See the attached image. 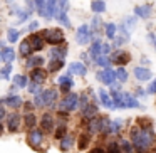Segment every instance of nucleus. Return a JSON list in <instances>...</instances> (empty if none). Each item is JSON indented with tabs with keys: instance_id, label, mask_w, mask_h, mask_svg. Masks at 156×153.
<instances>
[{
	"instance_id": "obj_1",
	"label": "nucleus",
	"mask_w": 156,
	"mask_h": 153,
	"mask_svg": "<svg viewBox=\"0 0 156 153\" xmlns=\"http://www.w3.org/2000/svg\"><path fill=\"white\" fill-rule=\"evenodd\" d=\"M129 140L134 146V153H151L153 146L156 145V135L153 129H141L133 126L129 131Z\"/></svg>"
},
{
	"instance_id": "obj_2",
	"label": "nucleus",
	"mask_w": 156,
	"mask_h": 153,
	"mask_svg": "<svg viewBox=\"0 0 156 153\" xmlns=\"http://www.w3.org/2000/svg\"><path fill=\"white\" fill-rule=\"evenodd\" d=\"M42 39H44V42H47V44L51 46H59L64 42V32L61 31V29H44V31L41 32Z\"/></svg>"
},
{
	"instance_id": "obj_3",
	"label": "nucleus",
	"mask_w": 156,
	"mask_h": 153,
	"mask_svg": "<svg viewBox=\"0 0 156 153\" xmlns=\"http://www.w3.org/2000/svg\"><path fill=\"white\" fill-rule=\"evenodd\" d=\"M44 136H45V133L42 131L41 128L29 129V133H27V143H29V146H32V148L37 150V151H42L41 145L44 143Z\"/></svg>"
},
{
	"instance_id": "obj_4",
	"label": "nucleus",
	"mask_w": 156,
	"mask_h": 153,
	"mask_svg": "<svg viewBox=\"0 0 156 153\" xmlns=\"http://www.w3.org/2000/svg\"><path fill=\"white\" fill-rule=\"evenodd\" d=\"M79 108V94H76V93H69V94H66V98L62 99L61 103H59V111H74V109Z\"/></svg>"
},
{
	"instance_id": "obj_5",
	"label": "nucleus",
	"mask_w": 156,
	"mask_h": 153,
	"mask_svg": "<svg viewBox=\"0 0 156 153\" xmlns=\"http://www.w3.org/2000/svg\"><path fill=\"white\" fill-rule=\"evenodd\" d=\"M89 41H92V34H91V29H89L87 24H82L81 27L76 31V42L81 46L89 44Z\"/></svg>"
},
{
	"instance_id": "obj_6",
	"label": "nucleus",
	"mask_w": 156,
	"mask_h": 153,
	"mask_svg": "<svg viewBox=\"0 0 156 153\" xmlns=\"http://www.w3.org/2000/svg\"><path fill=\"white\" fill-rule=\"evenodd\" d=\"M7 129L10 133H17L20 131V123H22V115H19V113H10V115H7Z\"/></svg>"
},
{
	"instance_id": "obj_7",
	"label": "nucleus",
	"mask_w": 156,
	"mask_h": 153,
	"mask_svg": "<svg viewBox=\"0 0 156 153\" xmlns=\"http://www.w3.org/2000/svg\"><path fill=\"white\" fill-rule=\"evenodd\" d=\"M27 41H29V46H30L32 52H41L42 49H44V46H45V42H44V39H42L41 32H39V34H30L27 37Z\"/></svg>"
},
{
	"instance_id": "obj_8",
	"label": "nucleus",
	"mask_w": 156,
	"mask_h": 153,
	"mask_svg": "<svg viewBox=\"0 0 156 153\" xmlns=\"http://www.w3.org/2000/svg\"><path fill=\"white\" fill-rule=\"evenodd\" d=\"M129 61H131V54H129L128 51H116L114 54H112V57H111V62L112 64H118L119 67L126 66Z\"/></svg>"
},
{
	"instance_id": "obj_9",
	"label": "nucleus",
	"mask_w": 156,
	"mask_h": 153,
	"mask_svg": "<svg viewBox=\"0 0 156 153\" xmlns=\"http://www.w3.org/2000/svg\"><path fill=\"white\" fill-rule=\"evenodd\" d=\"M54 125H55V121L51 113H44L41 116V129L44 133H52L54 131Z\"/></svg>"
},
{
	"instance_id": "obj_10",
	"label": "nucleus",
	"mask_w": 156,
	"mask_h": 153,
	"mask_svg": "<svg viewBox=\"0 0 156 153\" xmlns=\"http://www.w3.org/2000/svg\"><path fill=\"white\" fill-rule=\"evenodd\" d=\"M96 78H98V81H101L102 84H112L116 79V72L112 71V69H102V71H99L98 74H96Z\"/></svg>"
},
{
	"instance_id": "obj_11",
	"label": "nucleus",
	"mask_w": 156,
	"mask_h": 153,
	"mask_svg": "<svg viewBox=\"0 0 156 153\" xmlns=\"http://www.w3.org/2000/svg\"><path fill=\"white\" fill-rule=\"evenodd\" d=\"M47 74H49V72L45 71V69L35 67V69H32V71H30V81L35 82V84H42V82L47 79Z\"/></svg>"
},
{
	"instance_id": "obj_12",
	"label": "nucleus",
	"mask_w": 156,
	"mask_h": 153,
	"mask_svg": "<svg viewBox=\"0 0 156 153\" xmlns=\"http://www.w3.org/2000/svg\"><path fill=\"white\" fill-rule=\"evenodd\" d=\"M57 98H59V94L54 88H49L44 91V101H45V106H49V108H55Z\"/></svg>"
},
{
	"instance_id": "obj_13",
	"label": "nucleus",
	"mask_w": 156,
	"mask_h": 153,
	"mask_svg": "<svg viewBox=\"0 0 156 153\" xmlns=\"http://www.w3.org/2000/svg\"><path fill=\"white\" fill-rule=\"evenodd\" d=\"M98 111H99L98 106H96L94 103H89V104L82 109V119H84V121H91V119L96 118V116H99Z\"/></svg>"
},
{
	"instance_id": "obj_14",
	"label": "nucleus",
	"mask_w": 156,
	"mask_h": 153,
	"mask_svg": "<svg viewBox=\"0 0 156 153\" xmlns=\"http://www.w3.org/2000/svg\"><path fill=\"white\" fill-rule=\"evenodd\" d=\"M4 103L9 106V108H12V109H19L22 104H24V101H22V98L19 94H10V96H7V98L4 99Z\"/></svg>"
},
{
	"instance_id": "obj_15",
	"label": "nucleus",
	"mask_w": 156,
	"mask_h": 153,
	"mask_svg": "<svg viewBox=\"0 0 156 153\" xmlns=\"http://www.w3.org/2000/svg\"><path fill=\"white\" fill-rule=\"evenodd\" d=\"M74 143H76V138L72 135H67V136H64V138L61 140V143H59V150L61 151H71L72 150V146H74Z\"/></svg>"
},
{
	"instance_id": "obj_16",
	"label": "nucleus",
	"mask_w": 156,
	"mask_h": 153,
	"mask_svg": "<svg viewBox=\"0 0 156 153\" xmlns=\"http://www.w3.org/2000/svg\"><path fill=\"white\" fill-rule=\"evenodd\" d=\"M69 74H77V76H86L87 74V67H86L82 62H72L69 66Z\"/></svg>"
},
{
	"instance_id": "obj_17",
	"label": "nucleus",
	"mask_w": 156,
	"mask_h": 153,
	"mask_svg": "<svg viewBox=\"0 0 156 153\" xmlns=\"http://www.w3.org/2000/svg\"><path fill=\"white\" fill-rule=\"evenodd\" d=\"M119 31H121V34L118 35V37H116V41L112 42V47H119V46L121 44H126V42L129 41V32L126 31V27L124 25H121V27H119Z\"/></svg>"
},
{
	"instance_id": "obj_18",
	"label": "nucleus",
	"mask_w": 156,
	"mask_h": 153,
	"mask_svg": "<svg viewBox=\"0 0 156 153\" xmlns=\"http://www.w3.org/2000/svg\"><path fill=\"white\" fill-rule=\"evenodd\" d=\"M122 104H124V108H139L141 106L138 99L129 93H122Z\"/></svg>"
},
{
	"instance_id": "obj_19",
	"label": "nucleus",
	"mask_w": 156,
	"mask_h": 153,
	"mask_svg": "<svg viewBox=\"0 0 156 153\" xmlns=\"http://www.w3.org/2000/svg\"><path fill=\"white\" fill-rule=\"evenodd\" d=\"M51 56H52V59L64 61V57L67 56V47L66 46H55L54 49H51Z\"/></svg>"
},
{
	"instance_id": "obj_20",
	"label": "nucleus",
	"mask_w": 156,
	"mask_h": 153,
	"mask_svg": "<svg viewBox=\"0 0 156 153\" xmlns=\"http://www.w3.org/2000/svg\"><path fill=\"white\" fill-rule=\"evenodd\" d=\"M44 57L42 56H30V57H27V62H25V66H27L29 69H35V67H42V64H44Z\"/></svg>"
},
{
	"instance_id": "obj_21",
	"label": "nucleus",
	"mask_w": 156,
	"mask_h": 153,
	"mask_svg": "<svg viewBox=\"0 0 156 153\" xmlns=\"http://www.w3.org/2000/svg\"><path fill=\"white\" fill-rule=\"evenodd\" d=\"M134 76H136V79L138 81H149L151 79V71L149 69H146V67H134Z\"/></svg>"
},
{
	"instance_id": "obj_22",
	"label": "nucleus",
	"mask_w": 156,
	"mask_h": 153,
	"mask_svg": "<svg viewBox=\"0 0 156 153\" xmlns=\"http://www.w3.org/2000/svg\"><path fill=\"white\" fill-rule=\"evenodd\" d=\"M77 148L81 150H87V146H89V143H91V135H89L87 131H84V133H81V135H79V138H77Z\"/></svg>"
},
{
	"instance_id": "obj_23",
	"label": "nucleus",
	"mask_w": 156,
	"mask_h": 153,
	"mask_svg": "<svg viewBox=\"0 0 156 153\" xmlns=\"http://www.w3.org/2000/svg\"><path fill=\"white\" fill-rule=\"evenodd\" d=\"M22 119H24V125L27 129H34L35 126H37V116H35L34 113H25V115L22 116Z\"/></svg>"
},
{
	"instance_id": "obj_24",
	"label": "nucleus",
	"mask_w": 156,
	"mask_h": 153,
	"mask_svg": "<svg viewBox=\"0 0 156 153\" xmlns=\"http://www.w3.org/2000/svg\"><path fill=\"white\" fill-rule=\"evenodd\" d=\"M99 99H101V103H102V106H104V108L114 109L112 99H111V96L108 94V91H106V89H99Z\"/></svg>"
},
{
	"instance_id": "obj_25",
	"label": "nucleus",
	"mask_w": 156,
	"mask_h": 153,
	"mask_svg": "<svg viewBox=\"0 0 156 153\" xmlns=\"http://www.w3.org/2000/svg\"><path fill=\"white\" fill-rule=\"evenodd\" d=\"M14 59H15V51L12 47H5L4 51L0 52V61L7 62V64H12Z\"/></svg>"
},
{
	"instance_id": "obj_26",
	"label": "nucleus",
	"mask_w": 156,
	"mask_h": 153,
	"mask_svg": "<svg viewBox=\"0 0 156 153\" xmlns=\"http://www.w3.org/2000/svg\"><path fill=\"white\" fill-rule=\"evenodd\" d=\"M151 12H153V9H151V5H139V7H136L134 9V14L138 15V17H141V19H148L149 15H151Z\"/></svg>"
},
{
	"instance_id": "obj_27",
	"label": "nucleus",
	"mask_w": 156,
	"mask_h": 153,
	"mask_svg": "<svg viewBox=\"0 0 156 153\" xmlns=\"http://www.w3.org/2000/svg\"><path fill=\"white\" fill-rule=\"evenodd\" d=\"M111 99H112V104H114V108L124 109V104H122V93H121V91H112V93H111Z\"/></svg>"
},
{
	"instance_id": "obj_28",
	"label": "nucleus",
	"mask_w": 156,
	"mask_h": 153,
	"mask_svg": "<svg viewBox=\"0 0 156 153\" xmlns=\"http://www.w3.org/2000/svg\"><path fill=\"white\" fill-rule=\"evenodd\" d=\"M101 47H102V44H101L99 41H94V42H92L91 49H89V56H91L94 61L99 57V56H101Z\"/></svg>"
},
{
	"instance_id": "obj_29",
	"label": "nucleus",
	"mask_w": 156,
	"mask_h": 153,
	"mask_svg": "<svg viewBox=\"0 0 156 153\" xmlns=\"http://www.w3.org/2000/svg\"><path fill=\"white\" fill-rule=\"evenodd\" d=\"M119 146H121V151L122 153H134V146H133L131 140L121 138V140H119Z\"/></svg>"
},
{
	"instance_id": "obj_30",
	"label": "nucleus",
	"mask_w": 156,
	"mask_h": 153,
	"mask_svg": "<svg viewBox=\"0 0 156 153\" xmlns=\"http://www.w3.org/2000/svg\"><path fill=\"white\" fill-rule=\"evenodd\" d=\"M136 126L138 128H141V129H153V119H149V118H138L136 119Z\"/></svg>"
},
{
	"instance_id": "obj_31",
	"label": "nucleus",
	"mask_w": 156,
	"mask_h": 153,
	"mask_svg": "<svg viewBox=\"0 0 156 153\" xmlns=\"http://www.w3.org/2000/svg\"><path fill=\"white\" fill-rule=\"evenodd\" d=\"M122 129V119H114L109 125V135H119Z\"/></svg>"
},
{
	"instance_id": "obj_32",
	"label": "nucleus",
	"mask_w": 156,
	"mask_h": 153,
	"mask_svg": "<svg viewBox=\"0 0 156 153\" xmlns=\"http://www.w3.org/2000/svg\"><path fill=\"white\" fill-rule=\"evenodd\" d=\"M91 10L94 12V14H101V12L106 10V4L104 0H92L91 4Z\"/></svg>"
},
{
	"instance_id": "obj_33",
	"label": "nucleus",
	"mask_w": 156,
	"mask_h": 153,
	"mask_svg": "<svg viewBox=\"0 0 156 153\" xmlns=\"http://www.w3.org/2000/svg\"><path fill=\"white\" fill-rule=\"evenodd\" d=\"M19 52H20V56H24V57H30V56H32V49H30V46H29V41H27V39L20 42Z\"/></svg>"
},
{
	"instance_id": "obj_34",
	"label": "nucleus",
	"mask_w": 156,
	"mask_h": 153,
	"mask_svg": "<svg viewBox=\"0 0 156 153\" xmlns=\"http://www.w3.org/2000/svg\"><path fill=\"white\" fill-rule=\"evenodd\" d=\"M14 84L17 86V88H27V84H29V81H27V76H24V74H15L14 76Z\"/></svg>"
},
{
	"instance_id": "obj_35",
	"label": "nucleus",
	"mask_w": 156,
	"mask_h": 153,
	"mask_svg": "<svg viewBox=\"0 0 156 153\" xmlns=\"http://www.w3.org/2000/svg\"><path fill=\"white\" fill-rule=\"evenodd\" d=\"M64 67V61H57V59H52L49 62V67H47V72H57Z\"/></svg>"
},
{
	"instance_id": "obj_36",
	"label": "nucleus",
	"mask_w": 156,
	"mask_h": 153,
	"mask_svg": "<svg viewBox=\"0 0 156 153\" xmlns=\"http://www.w3.org/2000/svg\"><path fill=\"white\" fill-rule=\"evenodd\" d=\"M106 153H122V151H121V146H119V141H116V140H111V141H108V146H106Z\"/></svg>"
},
{
	"instance_id": "obj_37",
	"label": "nucleus",
	"mask_w": 156,
	"mask_h": 153,
	"mask_svg": "<svg viewBox=\"0 0 156 153\" xmlns=\"http://www.w3.org/2000/svg\"><path fill=\"white\" fill-rule=\"evenodd\" d=\"M64 136H67V126L66 125H59L54 131V138L55 140H62Z\"/></svg>"
},
{
	"instance_id": "obj_38",
	"label": "nucleus",
	"mask_w": 156,
	"mask_h": 153,
	"mask_svg": "<svg viewBox=\"0 0 156 153\" xmlns=\"http://www.w3.org/2000/svg\"><path fill=\"white\" fill-rule=\"evenodd\" d=\"M116 31H118L116 24H112V22L106 24V35H108V39H116Z\"/></svg>"
},
{
	"instance_id": "obj_39",
	"label": "nucleus",
	"mask_w": 156,
	"mask_h": 153,
	"mask_svg": "<svg viewBox=\"0 0 156 153\" xmlns=\"http://www.w3.org/2000/svg\"><path fill=\"white\" fill-rule=\"evenodd\" d=\"M19 35H20V32H19L17 29L10 27V29L7 31V41H9V42H17V41H19Z\"/></svg>"
},
{
	"instance_id": "obj_40",
	"label": "nucleus",
	"mask_w": 156,
	"mask_h": 153,
	"mask_svg": "<svg viewBox=\"0 0 156 153\" xmlns=\"http://www.w3.org/2000/svg\"><path fill=\"white\" fill-rule=\"evenodd\" d=\"M35 7H37V14L45 17V4H47V0H34Z\"/></svg>"
},
{
	"instance_id": "obj_41",
	"label": "nucleus",
	"mask_w": 156,
	"mask_h": 153,
	"mask_svg": "<svg viewBox=\"0 0 156 153\" xmlns=\"http://www.w3.org/2000/svg\"><path fill=\"white\" fill-rule=\"evenodd\" d=\"M10 72H12V64H5L4 67L0 69V79H10Z\"/></svg>"
},
{
	"instance_id": "obj_42",
	"label": "nucleus",
	"mask_w": 156,
	"mask_h": 153,
	"mask_svg": "<svg viewBox=\"0 0 156 153\" xmlns=\"http://www.w3.org/2000/svg\"><path fill=\"white\" fill-rule=\"evenodd\" d=\"M116 79H118L119 82H126V81H128V72H126L124 67H118V69H116Z\"/></svg>"
},
{
	"instance_id": "obj_43",
	"label": "nucleus",
	"mask_w": 156,
	"mask_h": 153,
	"mask_svg": "<svg viewBox=\"0 0 156 153\" xmlns=\"http://www.w3.org/2000/svg\"><path fill=\"white\" fill-rule=\"evenodd\" d=\"M94 62H96L98 66H101V67L108 69V67H109V64H111V59H109V57H106V56H99V57L96 59Z\"/></svg>"
},
{
	"instance_id": "obj_44",
	"label": "nucleus",
	"mask_w": 156,
	"mask_h": 153,
	"mask_svg": "<svg viewBox=\"0 0 156 153\" xmlns=\"http://www.w3.org/2000/svg\"><path fill=\"white\" fill-rule=\"evenodd\" d=\"M44 106H45L44 93H39V94H35V98H34V108H44Z\"/></svg>"
},
{
	"instance_id": "obj_45",
	"label": "nucleus",
	"mask_w": 156,
	"mask_h": 153,
	"mask_svg": "<svg viewBox=\"0 0 156 153\" xmlns=\"http://www.w3.org/2000/svg\"><path fill=\"white\" fill-rule=\"evenodd\" d=\"M57 82H59V86H62V84H74V81H72V74H66V76H61V78L57 79Z\"/></svg>"
},
{
	"instance_id": "obj_46",
	"label": "nucleus",
	"mask_w": 156,
	"mask_h": 153,
	"mask_svg": "<svg viewBox=\"0 0 156 153\" xmlns=\"http://www.w3.org/2000/svg\"><path fill=\"white\" fill-rule=\"evenodd\" d=\"M27 88H29L27 91L30 93V94H39V93H42L41 91V84H35V82H32V81L27 84Z\"/></svg>"
},
{
	"instance_id": "obj_47",
	"label": "nucleus",
	"mask_w": 156,
	"mask_h": 153,
	"mask_svg": "<svg viewBox=\"0 0 156 153\" xmlns=\"http://www.w3.org/2000/svg\"><path fill=\"white\" fill-rule=\"evenodd\" d=\"M89 103H91V101H89V96L86 94V93H84V94L79 96V108H81V109H84L86 106L89 104Z\"/></svg>"
},
{
	"instance_id": "obj_48",
	"label": "nucleus",
	"mask_w": 156,
	"mask_h": 153,
	"mask_svg": "<svg viewBox=\"0 0 156 153\" xmlns=\"http://www.w3.org/2000/svg\"><path fill=\"white\" fill-rule=\"evenodd\" d=\"M57 19H59V20H61V22H62V25H64V27H71V20H69L67 14H64V12H61Z\"/></svg>"
},
{
	"instance_id": "obj_49",
	"label": "nucleus",
	"mask_w": 156,
	"mask_h": 153,
	"mask_svg": "<svg viewBox=\"0 0 156 153\" xmlns=\"http://www.w3.org/2000/svg\"><path fill=\"white\" fill-rule=\"evenodd\" d=\"M67 9H69V0H59V12L67 14Z\"/></svg>"
},
{
	"instance_id": "obj_50",
	"label": "nucleus",
	"mask_w": 156,
	"mask_h": 153,
	"mask_svg": "<svg viewBox=\"0 0 156 153\" xmlns=\"http://www.w3.org/2000/svg\"><path fill=\"white\" fill-rule=\"evenodd\" d=\"M111 52V46L109 44H102V47H101V56H106V54H109Z\"/></svg>"
},
{
	"instance_id": "obj_51",
	"label": "nucleus",
	"mask_w": 156,
	"mask_h": 153,
	"mask_svg": "<svg viewBox=\"0 0 156 153\" xmlns=\"http://www.w3.org/2000/svg\"><path fill=\"white\" fill-rule=\"evenodd\" d=\"M134 24H136V17H129L128 20H126V25H124V27L133 29V27H134Z\"/></svg>"
},
{
	"instance_id": "obj_52",
	"label": "nucleus",
	"mask_w": 156,
	"mask_h": 153,
	"mask_svg": "<svg viewBox=\"0 0 156 153\" xmlns=\"http://www.w3.org/2000/svg\"><path fill=\"white\" fill-rule=\"evenodd\" d=\"M87 153H106V150L102 148V146H94V148H91Z\"/></svg>"
},
{
	"instance_id": "obj_53",
	"label": "nucleus",
	"mask_w": 156,
	"mask_h": 153,
	"mask_svg": "<svg viewBox=\"0 0 156 153\" xmlns=\"http://www.w3.org/2000/svg\"><path fill=\"white\" fill-rule=\"evenodd\" d=\"M37 27H39V22L37 20H32L30 24H29V32H34Z\"/></svg>"
},
{
	"instance_id": "obj_54",
	"label": "nucleus",
	"mask_w": 156,
	"mask_h": 153,
	"mask_svg": "<svg viewBox=\"0 0 156 153\" xmlns=\"http://www.w3.org/2000/svg\"><path fill=\"white\" fill-rule=\"evenodd\" d=\"M72 86H74V84H62L61 86V91L64 93V94H69V89H71Z\"/></svg>"
},
{
	"instance_id": "obj_55",
	"label": "nucleus",
	"mask_w": 156,
	"mask_h": 153,
	"mask_svg": "<svg viewBox=\"0 0 156 153\" xmlns=\"http://www.w3.org/2000/svg\"><path fill=\"white\" fill-rule=\"evenodd\" d=\"M24 108H25V113H32V111H34V104H32V103H25Z\"/></svg>"
},
{
	"instance_id": "obj_56",
	"label": "nucleus",
	"mask_w": 156,
	"mask_h": 153,
	"mask_svg": "<svg viewBox=\"0 0 156 153\" xmlns=\"http://www.w3.org/2000/svg\"><path fill=\"white\" fill-rule=\"evenodd\" d=\"M4 118H7V111H5V108H4V106L0 104V121H2Z\"/></svg>"
},
{
	"instance_id": "obj_57",
	"label": "nucleus",
	"mask_w": 156,
	"mask_h": 153,
	"mask_svg": "<svg viewBox=\"0 0 156 153\" xmlns=\"http://www.w3.org/2000/svg\"><path fill=\"white\" fill-rule=\"evenodd\" d=\"M148 93H149V94H156V81H154V82H153V84L148 88Z\"/></svg>"
},
{
	"instance_id": "obj_58",
	"label": "nucleus",
	"mask_w": 156,
	"mask_h": 153,
	"mask_svg": "<svg viewBox=\"0 0 156 153\" xmlns=\"http://www.w3.org/2000/svg\"><path fill=\"white\" fill-rule=\"evenodd\" d=\"M17 86H15V84H12V88H10V94H14V93H17Z\"/></svg>"
},
{
	"instance_id": "obj_59",
	"label": "nucleus",
	"mask_w": 156,
	"mask_h": 153,
	"mask_svg": "<svg viewBox=\"0 0 156 153\" xmlns=\"http://www.w3.org/2000/svg\"><path fill=\"white\" fill-rule=\"evenodd\" d=\"M144 94H146V93L143 91V89H138V96H144Z\"/></svg>"
},
{
	"instance_id": "obj_60",
	"label": "nucleus",
	"mask_w": 156,
	"mask_h": 153,
	"mask_svg": "<svg viewBox=\"0 0 156 153\" xmlns=\"http://www.w3.org/2000/svg\"><path fill=\"white\" fill-rule=\"evenodd\" d=\"M4 46H5V44H4V41H0V52H2V51H4V49H5Z\"/></svg>"
},
{
	"instance_id": "obj_61",
	"label": "nucleus",
	"mask_w": 156,
	"mask_h": 153,
	"mask_svg": "<svg viewBox=\"0 0 156 153\" xmlns=\"http://www.w3.org/2000/svg\"><path fill=\"white\" fill-rule=\"evenodd\" d=\"M2 133H4V126H2V121H0V136H2Z\"/></svg>"
},
{
	"instance_id": "obj_62",
	"label": "nucleus",
	"mask_w": 156,
	"mask_h": 153,
	"mask_svg": "<svg viewBox=\"0 0 156 153\" xmlns=\"http://www.w3.org/2000/svg\"><path fill=\"white\" fill-rule=\"evenodd\" d=\"M5 2H7V4H12V2H14V0H5Z\"/></svg>"
},
{
	"instance_id": "obj_63",
	"label": "nucleus",
	"mask_w": 156,
	"mask_h": 153,
	"mask_svg": "<svg viewBox=\"0 0 156 153\" xmlns=\"http://www.w3.org/2000/svg\"><path fill=\"white\" fill-rule=\"evenodd\" d=\"M153 42H154V47H156V37H154V41H153Z\"/></svg>"
},
{
	"instance_id": "obj_64",
	"label": "nucleus",
	"mask_w": 156,
	"mask_h": 153,
	"mask_svg": "<svg viewBox=\"0 0 156 153\" xmlns=\"http://www.w3.org/2000/svg\"><path fill=\"white\" fill-rule=\"evenodd\" d=\"M29 2H32V0H27V4H29Z\"/></svg>"
}]
</instances>
